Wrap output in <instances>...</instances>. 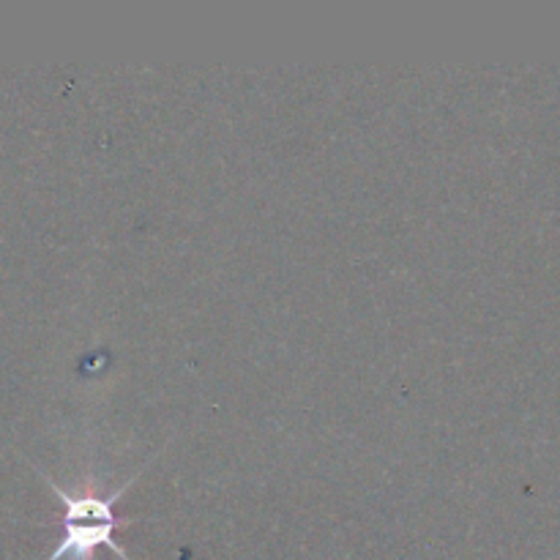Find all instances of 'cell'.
I'll use <instances>...</instances> for the list:
<instances>
[{
  "mask_svg": "<svg viewBox=\"0 0 560 560\" xmlns=\"http://www.w3.org/2000/svg\"><path fill=\"white\" fill-rule=\"evenodd\" d=\"M151 465V459L140 465L118 490H113L109 495H93V492H69L52 479V476L44 474L42 468H36L44 476L49 490L58 495L60 506H63V536H60L58 547L49 552L47 560H96V552L102 547L113 550L120 560H131L129 552L115 541V528L120 525L115 506H118L120 498L135 487V481L140 479L142 470Z\"/></svg>",
  "mask_w": 560,
  "mask_h": 560,
  "instance_id": "1",
  "label": "cell"
}]
</instances>
